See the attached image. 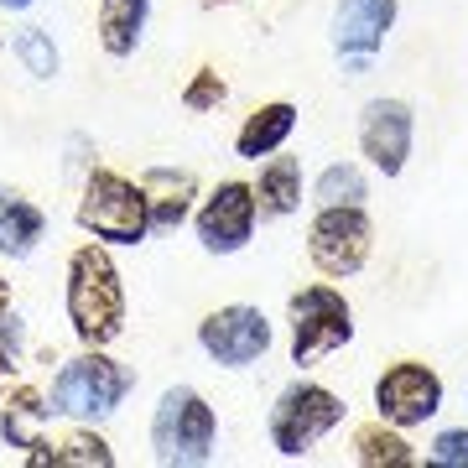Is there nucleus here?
<instances>
[{
    "mask_svg": "<svg viewBox=\"0 0 468 468\" xmlns=\"http://www.w3.org/2000/svg\"><path fill=\"white\" fill-rule=\"evenodd\" d=\"M68 323L89 349H104L125 328V286L104 245H79L68 261Z\"/></svg>",
    "mask_w": 468,
    "mask_h": 468,
    "instance_id": "obj_1",
    "label": "nucleus"
},
{
    "mask_svg": "<svg viewBox=\"0 0 468 468\" xmlns=\"http://www.w3.org/2000/svg\"><path fill=\"white\" fill-rule=\"evenodd\" d=\"M214 437H218V421H214V406L203 401L198 390H167L156 417H151V448H156V463H177V468H193V463H208L214 458Z\"/></svg>",
    "mask_w": 468,
    "mask_h": 468,
    "instance_id": "obj_2",
    "label": "nucleus"
},
{
    "mask_svg": "<svg viewBox=\"0 0 468 468\" xmlns=\"http://www.w3.org/2000/svg\"><path fill=\"white\" fill-rule=\"evenodd\" d=\"M79 224H84L94 239H110V245H135L146 239L151 229V203L146 187L120 177V172H89L84 198H79Z\"/></svg>",
    "mask_w": 468,
    "mask_h": 468,
    "instance_id": "obj_3",
    "label": "nucleus"
},
{
    "mask_svg": "<svg viewBox=\"0 0 468 468\" xmlns=\"http://www.w3.org/2000/svg\"><path fill=\"white\" fill-rule=\"evenodd\" d=\"M131 390V369L104 359L100 349L68 359L63 375L52 380V411L73 421H100L120 406V396Z\"/></svg>",
    "mask_w": 468,
    "mask_h": 468,
    "instance_id": "obj_4",
    "label": "nucleus"
},
{
    "mask_svg": "<svg viewBox=\"0 0 468 468\" xmlns=\"http://www.w3.org/2000/svg\"><path fill=\"white\" fill-rule=\"evenodd\" d=\"M338 421H344V401L334 390L297 380V385H286L282 401L271 406V442H276L282 458H302L318 437L334 432Z\"/></svg>",
    "mask_w": 468,
    "mask_h": 468,
    "instance_id": "obj_5",
    "label": "nucleus"
},
{
    "mask_svg": "<svg viewBox=\"0 0 468 468\" xmlns=\"http://www.w3.org/2000/svg\"><path fill=\"white\" fill-rule=\"evenodd\" d=\"M349 338H354L349 302L338 297L334 286H307V292L292 297V359L297 365H313Z\"/></svg>",
    "mask_w": 468,
    "mask_h": 468,
    "instance_id": "obj_6",
    "label": "nucleus"
},
{
    "mask_svg": "<svg viewBox=\"0 0 468 468\" xmlns=\"http://www.w3.org/2000/svg\"><path fill=\"white\" fill-rule=\"evenodd\" d=\"M307 250H313V266L323 276H354V271L369 261V218L359 203L349 208H323L313 218V234H307Z\"/></svg>",
    "mask_w": 468,
    "mask_h": 468,
    "instance_id": "obj_7",
    "label": "nucleus"
},
{
    "mask_svg": "<svg viewBox=\"0 0 468 468\" xmlns=\"http://www.w3.org/2000/svg\"><path fill=\"white\" fill-rule=\"evenodd\" d=\"M198 344L208 349V359L245 369L271 349V323L261 307H218L198 323Z\"/></svg>",
    "mask_w": 468,
    "mask_h": 468,
    "instance_id": "obj_8",
    "label": "nucleus"
},
{
    "mask_svg": "<svg viewBox=\"0 0 468 468\" xmlns=\"http://www.w3.org/2000/svg\"><path fill=\"white\" fill-rule=\"evenodd\" d=\"M375 406H380V417L390 427H421L442 406V380L427 365H417V359L390 365L380 375V385H375Z\"/></svg>",
    "mask_w": 468,
    "mask_h": 468,
    "instance_id": "obj_9",
    "label": "nucleus"
},
{
    "mask_svg": "<svg viewBox=\"0 0 468 468\" xmlns=\"http://www.w3.org/2000/svg\"><path fill=\"white\" fill-rule=\"evenodd\" d=\"M255 187L245 183H224L214 193V198L198 208V239H203V250H214V255H234V250H245V239L255 234Z\"/></svg>",
    "mask_w": 468,
    "mask_h": 468,
    "instance_id": "obj_10",
    "label": "nucleus"
},
{
    "mask_svg": "<svg viewBox=\"0 0 468 468\" xmlns=\"http://www.w3.org/2000/svg\"><path fill=\"white\" fill-rule=\"evenodd\" d=\"M359 146L385 177H396L411 156V110L401 100H369L359 115Z\"/></svg>",
    "mask_w": 468,
    "mask_h": 468,
    "instance_id": "obj_11",
    "label": "nucleus"
},
{
    "mask_svg": "<svg viewBox=\"0 0 468 468\" xmlns=\"http://www.w3.org/2000/svg\"><path fill=\"white\" fill-rule=\"evenodd\" d=\"M390 21H396V0H338V11H334V48L349 58L354 73L380 52Z\"/></svg>",
    "mask_w": 468,
    "mask_h": 468,
    "instance_id": "obj_12",
    "label": "nucleus"
},
{
    "mask_svg": "<svg viewBox=\"0 0 468 468\" xmlns=\"http://www.w3.org/2000/svg\"><path fill=\"white\" fill-rule=\"evenodd\" d=\"M48 417H52V406L42 401L37 385H11V390H0V432L11 437V448H37V442H42L37 427Z\"/></svg>",
    "mask_w": 468,
    "mask_h": 468,
    "instance_id": "obj_13",
    "label": "nucleus"
},
{
    "mask_svg": "<svg viewBox=\"0 0 468 468\" xmlns=\"http://www.w3.org/2000/svg\"><path fill=\"white\" fill-rule=\"evenodd\" d=\"M146 187V203H151V229H177L193 208V177L187 172H172V167H156L141 177Z\"/></svg>",
    "mask_w": 468,
    "mask_h": 468,
    "instance_id": "obj_14",
    "label": "nucleus"
},
{
    "mask_svg": "<svg viewBox=\"0 0 468 468\" xmlns=\"http://www.w3.org/2000/svg\"><path fill=\"white\" fill-rule=\"evenodd\" d=\"M292 125H297V110H292L286 100L261 104V110L239 125L234 151H239V156H250V162H261V156H271V151H282V141L292 135Z\"/></svg>",
    "mask_w": 468,
    "mask_h": 468,
    "instance_id": "obj_15",
    "label": "nucleus"
},
{
    "mask_svg": "<svg viewBox=\"0 0 468 468\" xmlns=\"http://www.w3.org/2000/svg\"><path fill=\"white\" fill-rule=\"evenodd\" d=\"M302 203V167L297 156H271L261 167V183H255V208L261 218H286Z\"/></svg>",
    "mask_w": 468,
    "mask_h": 468,
    "instance_id": "obj_16",
    "label": "nucleus"
},
{
    "mask_svg": "<svg viewBox=\"0 0 468 468\" xmlns=\"http://www.w3.org/2000/svg\"><path fill=\"white\" fill-rule=\"evenodd\" d=\"M151 0H100V42L110 58H131L146 32Z\"/></svg>",
    "mask_w": 468,
    "mask_h": 468,
    "instance_id": "obj_17",
    "label": "nucleus"
},
{
    "mask_svg": "<svg viewBox=\"0 0 468 468\" xmlns=\"http://www.w3.org/2000/svg\"><path fill=\"white\" fill-rule=\"evenodd\" d=\"M42 229H48L42 208L27 203L21 193H5V187H0V255H32Z\"/></svg>",
    "mask_w": 468,
    "mask_h": 468,
    "instance_id": "obj_18",
    "label": "nucleus"
},
{
    "mask_svg": "<svg viewBox=\"0 0 468 468\" xmlns=\"http://www.w3.org/2000/svg\"><path fill=\"white\" fill-rule=\"evenodd\" d=\"M32 463H37V468H42V463H58V468H68V463H79V468H110V463H115V452L104 448L94 432H73L68 442H58V448L37 442Z\"/></svg>",
    "mask_w": 468,
    "mask_h": 468,
    "instance_id": "obj_19",
    "label": "nucleus"
},
{
    "mask_svg": "<svg viewBox=\"0 0 468 468\" xmlns=\"http://www.w3.org/2000/svg\"><path fill=\"white\" fill-rule=\"evenodd\" d=\"M354 448H359V463H369V468H380V463L406 468V463H411V448H406L396 432H385V427H359Z\"/></svg>",
    "mask_w": 468,
    "mask_h": 468,
    "instance_id": "obj_20",
    "label": "nucleus"
},
{
    "mask_svg": "<svg viewBox=\"0 0 468 468\" xmlns=\"http://www.w3.org/2000/svg\"><path fill=\"white\" fill-rule=\"evenodd\" d=\"M318 203L323 208H349V203H365V177H359V167H328L318 177Z\"/></svg>",
    "mask_w": 468,
    "mask_h": 468,
    "instance_id": "obj_21",
    "label": "nucleus"
},
{
    "mask_svg": "<svg viewBox=\"0 0 468 468\" xmlns=\"http://www.w3.org/2000/svg\"><path fill=\"white\" fill-rule=\"evenodd\" d=\"M16 58L27 63L32 79H52V73H58V52H52V37L42 32V27H32V32L16 37Z\"/></svg>",
    "mask_w": 468,
    "mask_h": 468,
    "instance_id": "obj_22",
    "label": "nucleus"
},
{
    "mask_svg": "<svg viewBox=\"0 0 468 468\" xmlns=\"http://www.w3.org/2000/svg\"><path fill=\"white\" fill-rule=\"evenodd\" d=\"M218 100H224V79H218L214 68H198V79L183 89V104L187 110H214Z\"/></svg>",
    "mask_w": 468,
    "mask_h": 468,
    "instance_id": "obj_23",
    "label": "nucleus"
},
{
    "mask_svg": "<svg viewBox=\"0 0 468 468\" xmlns=\"http://www.w3.org/2000/svg\"><path fill=\"white\" fill-rule=\"evenodd\" d=\"M432 463L442 468H468V432H442L432 442Z\"/></svg>",
    "mask_w": 468,
    "mask_h": 468,
    "instance_id": "obj_24",
    "label": "nucleus"
},
{
    "mask_svg": "<svg viewBox=\"0 0 468 468\" xmlns=\"http://www.w3.org/2000/svg\"><path fill=\"white\" fill-rule=\"evenodd\" d=\"M32 0H0V11H27Z\"/></svg>",
    "mask_w": 468,
    "mask_h": 468,
    "instance_id": "obj_25",
    "label": "nucleus"
},
{
    "mask_svg": "<svg viewBox=\"0 0 468 468\" xmlns=\"http://www.w3.org/2000/svg\"><path fill=\"white\" fill-rule=\"evenodd\" d=\"M5 307H11V292H5V282H0V318H5Z\"/></svg>",
    "mask_w": 468,
    "mask_h": 468,
    "instance_id": "obj_26",
    "label": "nucleus"
},
{
    "mask_svg": "<svg viewBox=\"0 0 468 468\" xmlns=\"http://www.w3.org/2000/svg\"><path fill=\"white\" fill-rule=\"evenodd\" d=\"M5 369H11V354H0V375H5Z\"/></svg>",
    "mask_w": 468,
    "mask_h": 468,
    "instance_id": "obj_27",
    "label": "nucleus"
},
{
    "mask_svg": "<svg viewBox=\"0 0 468 468\" xmlns=\"http://www.w3.org/2000/svg\"><path fill=\"white\" fill-rule=\"evenodd\" d=\"M203 5H229V0H203Z\"/></svg>",
    "mask_w": 468,
    "mask_h": 468,
    "instance_id": "obj_28",
    "label": "nucleus"
}]
</instances>
